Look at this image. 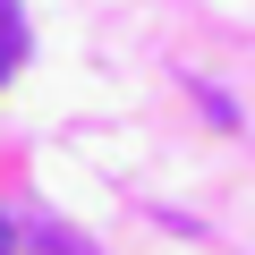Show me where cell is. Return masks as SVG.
I'll return each mask as SVG.
<instances>
[{
  "label": "cell",
  "instance_id": "cell-2",
  "mask_svg": "<svg viewBox=\"0 0 255 255\" xmlns=\"http://www.w3.org/2000/svg\"><path fill=\"white\" fill-rule=\"evenodd\" d=\"M0 255H17V221H0Z\"/></svg>",
  "mask_w": 255,
  "mask_h": 255
},
{
  "label": "cell",
  "instance_id": "cell-1",
  "mask_svg": "<svg viewBox=\"0 0 255 255\" xmlns=\"http://www.w3.org/2000/svg\"><path fill=\"white\" fill-rule=\"evenodd\" d=\"M17 51H26V34H17V17H9V9H0V77L17 68Z\"/></svg>",
  "mask_w": 255,
  "mask_h": 255
}]
</instances>
